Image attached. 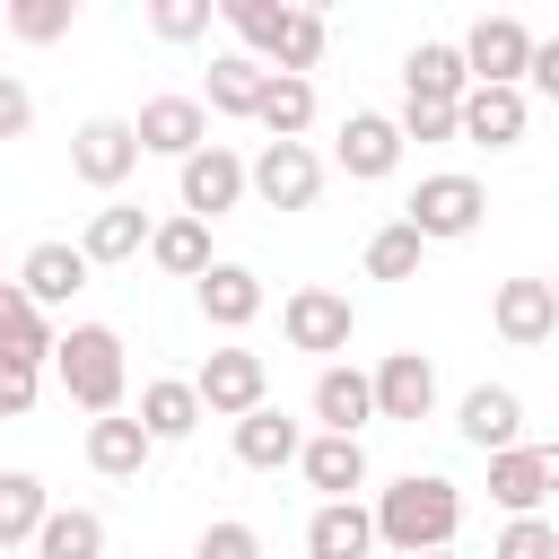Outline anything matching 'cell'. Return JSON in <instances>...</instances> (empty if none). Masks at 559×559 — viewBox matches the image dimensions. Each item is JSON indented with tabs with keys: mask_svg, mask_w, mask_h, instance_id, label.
I'll return each instance as SVG.
<instances>
[{
	"mask_svg": "<svg viewBox=\"0 0 559 559\" xmlns=\"http://www.w3.org/2000/svg\"><path fill=\"white\" fill-rule=\"evenodd\" d=\"M87 245H26V262H17V288L35 297V306H70L79 288H87Z\"/></svg>",
	"mask_w": 559,
	"mask_h": 559,
	"instance_id": "obj_15",
	"label": "cell"
},
{
	"mask_svg": "<svg viewBox=\"0 0 559 559\" xmlns=\"http://www.w3.org/2000/svg\"><path fill=\"white\" fill-rule=\"evenodd\" d=\"M52 507H44V480L35 472H9L0 480V542H44Z\"/></svg>",
	"mask_w": 559,
	"mask_h": 559,
	"instance_id": "obj_31",
	"label": "cell"
},
{
	"mask_svg": "<svg viewBox=\"0 0 559 559\" xmlns=\"http://www.w3.org/2000/svg\"><path fill=\"white\" fill-rule=\"evenodd\" d=\"M245 192H253V166L227 157L218 140H210L201 157H183V218H218V210H236Z\"/></svg>",
	"mask_w": 559,
	"mask_h": 559,
	"instance_id": "obj_10",
	"label": "cell"
},
{
	"mask_svg": "<svg viewBox=\"0 0 559 559\" xmlns=\"http://www.w3.org/2000/svg\"><path fill=\"white\" fill-rule=\"evenodd\" d=\"M148 454H157V437H148V419L131 411H114V419H87V463L105 472V480H140L148 472Z\"/></svg>",
	"mask_w": 559,
	"mask_h": 559,
	"instance_id": "obj_18",
	"label": "cell"
},
{
	"mask_svg": "<svg viewBox=\"0 0 559 559\" xmlns=\"http://www.w3.org/2000/svg\"><path fill=\"white\" fill-rule=\"evenodd\" d=\"M411 140H463V105H402Z\"/></svg>",
	"mask_w": 559,
	"mask_h": 559,
	"instance_id": "obj_39",
	"label": "cell"
},
{
	"mask_svg": "<svg viewBox=\"0 0 559 559\" xmlns=\"http://www.w3.org/2000/svg\"><path fill=\"white\" fill-rule=\"evenodd\" d=\"M376 533H384V550H402V559L454 550V533H463V489H454L445 472H402V480L376 498Z\"/></svg>",
	"mask_w": 559,
	"mask_h": 559,
	"instance_id": "obj_1",
	"label": "cell"
},
{
	"mask_svg": "<svg viewBox=\"0 0 559 559\" xmlns=\"http://www.w3.org/2000/svg\"><path fill=\"white\" fill-rule=\"evenodd\" d=\"M201 411H210V402H201V384H183V376H157V384L140 393V419H148V437H157V445L192 437V428H201Z\"/></svg>",
	"mask_w": 559,
	"mask_h": 559,
	"instance_id": "obj_25",
	"label": "cell"
},
{
	"mask_svg": "<svg viewBox=\"0 0 559 559\" xmlns=\"http://www.w3.org/2000/svg\"><path fill=\"white\" fill-rule=\"evenodd\" d=\"M550 288H559V271H550Z\"/></svg>",
	"mask_w": 559,
	"mask_h": 559,
	"instance_id": "obj_45",
	"label": "cell"
},
{
	"mask_svg": "<svg viewBox=\"0 0 559 559\" xmlns=\"http://www.w3.org/2000/svg\"><path fill=\"white\" fill-rule=\"evenodd\" d=\"M314 419H323V437H358L367 419H384V411H376V376L323 367V376H314Z\"/></svg>",
	"mask_w": 559,
	"mask_h": 559,
	"instance_id": "obj_16",
	"label": "cell"
},
{
	"mask_svg": "<svg viewBox=\"0 0 559 559\" xmlns=\"http://www.w3.org/2000/svg\"><path fill=\"white\" fill-rule=\"evenodd\" d=\"M35 559H105V515H87V507H52Z\"/></svg>",
	"mask_w": 559,
	"mask_h": 559,
	"instance_id": "obj_32",
	"label": "cell"
},
{
	"mask_svg": "<svg viewBox=\"0 0 559 559\" xmlns=\"http://www.w3.org/2000/svg\"><path fill=\"white\" fill-rule=\"evenodd\" d=\"M463 437H472L480 454H515V437H524V402H515L507 384H472V393H463Z\"/></svg>",
	"mask_w": 559,
	"mask_h": 559,
	"instance_id": "obj_22",
	"label": "cell"
},
{
	"mask_svg": "<svg viewBox=\"0 0 559 559\" xmlns=\"http://www.w3.org/2000/svg\"><path fill=\"white\" fill-rule=\"evenodd\" d=\"M533 87H542V96H550V105H559V35H550V44H542V52H533Z\"/></svg>",
	"mask_w": 559,
	"mask_h": 559,
	"instance_id": "obj_42",
	"label": "cell"
},
{
	"mask_svg": "<svg viewBox=\"0 0 559 559\" xmlns=\"http://www.w3.org/2000/svg\"><path fill=\"white\" fill-rule=\"evenodd\" d=\"M428 559H454V550H428Z\"/></svg>",
	"mask_w": 559,
	"mask_h": 559,
	"instance_id": "obj_44",
	"label": "cell"
},
{
	"mask_svg": "<svg viewBox=\"0 0 559 559\" xmlns=\"http://www.w3.org/2000/svg\"><path fill=\"white\" fill-rule=\"evenodd\" d=\"M306 445H314V437H306L288 411H271V402H262L253 419H236V463H245V472H280V463H306Z\"/></svg>",
	"mask_w": 559,
	"mask_h": 559,
	"instance_id": "obj_17",
	"label": "cell"
},
{
	"mask_svg": "<svg viewBox=\"0 0 559 559\" xmlns=\"http://www.w3.org/2000/svg\"><path fill=\"white\" fill-rule=\"evenodd\" d=\"M0 332H9V358H35V367H44V358H61V341H52V323H44V306H35L26 288H9V297H0Z\"/></svg>",
	"mask_w": 559,
	"mask_h": 559,
	"instance_id": "obj_30",
	"label": "cell"
},
{
	"mask_svg": "<svg viewBox=\"0 0 559 559\" xmlns=\"http://www.w3.org/2000/svg\"><path fill=\"white\" fill-rule=\"evenodd\" d=\"M402 87H411V105H463V96H472L463 44H411V52H402Z\"/></svg>",
	"mask_w": 559,
	"mask_h": 559,
	"instance_id": "obj_13",
	"label": "cell"
},
{
	"mask_svg": "<svg viewBox=\"0 0 559 559\" xmlns=\"http://www.w3.org/2000/svg\"><path fill=\"white\" fill-rule=\"evenodd\" d=\"M253 192H262V210H314V192H323V157H314L306 140H262V157H253Z\"/></svg>",
	"mask_w": 559,
	"mask_h": 559,
	"instance_id": "obj_7",
	"label": "cell"
},
{
	"mask_svg": "<svg viewBox=\"0 0 559 559\" xmlns=\"http://www.w3.org/2000/svg\"><path fill=\"white\" fill-rule=\"evenodd\" d=\"M489 559H559V524H542V515H507V533H498Z\"/></svg>",
	"mask_w": 559,
	"mask_h": 559,
	"instance_id": "obj_35",
	"label": "cell"
},
{
	"mask_svg": "<svg viewBox=\"0 0 559 559\" xmlns=\"http://www.w3.org/2000/svg\"><path fill=\"white\" fill-rule=\"evenodd\" d=\"M376 411H384V419H428V411H437V367H428L419 349H393V358L376 367Z\"/></svg>",
	"mask_w": 559,
	"mask_h": 559,
	"instance_id": "obj_19",
	"label": "cell"
},
{
	"mask_svg": "<svg viewBox=\"0 0 559 559\" xmlns=\"http://www.w3.org/2000/svg\"><path fill=\"white\" fill-rule=\"evenodd\" d=\"M402 140H411V131H402L393 114H349L332 157H341V175H349V183H384V175L402 166Z\"/></svg>",
	"mask_w": 559,
	"mask_h": 559,
	"instance_id": "obj_9",
	"label": "cell"
},
{
	"mask_svg": "<svg viewBox=\"0 0 559 559\" xmlns=\"http://www.w3.org/2000/svg\"><path fill=\"white\" fill-rule=\"evenodd\" d=\"M533 35H524V17H480L472 35H463V61H472V87H515V79H533Z\"/></svg>",
	"mask_w": 559,
	"mask_h": 559,
	"instance_id": "obj_6",
	"label": "cell"
},
{
	"mask_svg": "<svg viewBox=\"0 0 559 559\" xmlns=\"http://www.w3.org/2000/svg\"><path fill=\"white\" fill-rule=\"evenodd\" d=\"M489 314H498V341H515V349H542V341L559 332V288H550V280H507Z\"/></svg>",
	"mask_w": 559,
	"mask_h": 559,
	"instance_id": "obj_14",
	"label": "cell"
},
{
	"mask_svg": "<svg viewBox=\"0 0 559 559\" xmlns=\"http://www.w3.org/2000/svg\"><path fill=\"white\" fill-rule=\"evenodd\" d=\"M262 96H271V70L253 52H218L210 61V114H262Z\"/></svg>",
	"mask_w": 559,
	"mask_h": 559,
	"instance_id": "obj_28",
	"label": "cell"
},
{
	"mask_svg": "<svg viewBox=\"0 0 559 559\" xmlns=\"http://www.w3.org/2000/svg\"><path fill=\"white\" fill-rule=\"evenodd\" d=\"M297 472H306V480L323 489V507H332V498H349V489H367V445H358V437H314Z\"/></svg>",
	"mask_w": 559,
	"mask_h": 559,
	"instance_id": "obj_26",
	"label": "cell"
},
{
	"mask_svg": "<svg viewBox=\"0 0 559 559\" xmlns=\"http://www.w3.org/2000/svg\"><path fill=\"white\" fill-rule=\"evenodd\" d=\"M140 157H148V148H140V122L96 114V122H79V131H70V175H79V183H96V192H114Z\"/></svg>",
	"mask_w": 559,
	"mask_h": 559,
	"instance_id": "obj_5",
	"label": "cell"
},
{
	"mask_svg": "<svg viewBox=\"0 0 559 559\" xmlns=\"http://www.w3.org/2000/svg\"><path fill=\"white\" fill-rule=\"evenodd\" d=\"M26 122H35V96H26V87H17V79H9V87H0V131H9V140H17V131H26Z\"/></svg>",
	"mask_w": 559,
	"mask_h": 559,
	"instance_id": "obj_41",
	"label": "cell"
},
{
	"mask_svg": "<svg viewBox=\"0 0 559 559\" xmlns=\"http://www.w3.org/2000/svg\"><path fill=\"white\" fill-rule=\"evenodd\" d=\"M35 384H44V367H35V358H9V384H0V411H9V419H26V402H35Z\"/></svg>",
	"mask_w": 559,
	"mask_h": 559,
	"instance_id": "obj_40",
	"label": "cell"
},
{
	"mask_svg": "<svg viewBox=\"0 0 559 559\" xmlns=\"http://www.w3.org/2000/svg\"><path fill=\"white\" fill-rule=\"evenodd\" d=\"M480 210H489V192H480L472 175H428V183L411 192V210H402V218H411L428 245H445V236H472V227H480Z\"/></svg>",
	"mask_w": 559,
	"mask_h": 559,
	"instance_id": "obj_8",
	"label": "cell"
},
{
	"mask_svg": "<svg viewBox=\"0 0 559 559\" xmlns=\"http://www.w3.org/2000/svg\"><path fill=\"white\" fill-rule=\"evenodd\" d=\"M148 26H157L166 44H192V35H210V0H157Z\"/></svg>",
	"mask_w": 559,
	"mask_h": 559,
	"instance_id": "obj_37",
	"label": "cell"
},
{
	"mask_svg": "<svg viewBox=\"0 0 559 559\" xmlns=\"http://www.w3.org/2000/svg\"><path fill=\"white\" fill-rule=\"evenodd\" d=\"M419 245H428V236H419L411 218L376 227V236H367V280H411V271H419Z\"/></svg>",
	"mask_w": 559,
	"mask_h": 559,
	"instance_id": "obj_34",
	"label": "cell"
},
{
	"mask_svg": "<svg viewBox=\"0 0 559 559\" xmlns=\"http://www.w3.org/2000/svg\"><path fill=\"white\" fill-rule=\"evenodd\" d=\"M148 262L201 288V280L218 271V262H210V218H166V227H157V245H148Z\"/></svg>",
	"mask_w": 559,
	"mask_h": 559,
	"instance_id": "obj_29",
	"label": "cell"
},
{
	"mask_svg": "<svg viewBox=\"0 0 559 559\" xmlns=\"http://www.w3.org/2000/svg\"><path fill=\"white\" fill-rule=\"evenodd\" d=\"M253 122H262L271 140H306V122H314V87L271 70V96H262V114H253Z\"/></svg>",
	"mask_w": 559,
	"mask_h": 559,
	"instance_id": "obj_33",
	"label": "cell"
},
{
	"mask_svg": "<svg viewBox=\"0 0 559 559\" xmlns=\"http://www.w3.org/2000/svg\"><path fill=\"white\" fill-rule=\"evenodd\" d=\"M140 148H157V157H201V148H210V105H201V96H148V105H140Z\"/></svg>",
	"mask_w": 559,
	"mask_h": 559,
	"instance_id": "obj_12",
	"label": "cell"
},
{
	"mask_svg": "<svg viewBox=\"0 0 559 559\" xmlns=\"http://www.w3.org/2000/svg\"><path fill=\"white\" fill-rule=\"evenodd\" d=\"M542 472H550V489H559V437H550V445H542Z\"/></svg>",
	"mask_w": 559,
	"mask_h": 559,
	"instance_id": "obj_43",
	"label": "cell"
},
{
	"mask_svg": "<svg viewBox=\"0 0 559 559\" xmlns=\"http://www.w3.org/2000/svg\"><path fill=\"white\" fill-rule=\"evenodd\" d=\"M192 384H201L210 419H253V411L271 402V367H262V349H210Z\"/></svg>",
	"mask_w": 559,
	"mask_h": 559,
	"instance_id": "obj_4",
	"label": "cell"
},
{
	"mask_svg": "<svg viewBox=\"0 0 559 559\" xmlns=\"http://www.w3.org/2000/svg\"><path fill=\"white\" fill-rule=\"evenodd\" d=\"M52 367H61V393H70L79 411H96V419L122 411V332H114V323H70Z\"/></svg>",
	"mask_w": 559,
	"mask_h": 559,
	"instance_id": "obj_3",
	"label": "cell"
},
{
	"mask_svg": "<svg viewBox=\"0 0 559 559\" xmlns=\"http://www.w3.org/2000/svg\"><path fill=\"white\" fill-rule=\"evenodd\" d=\"M79 245H87V262H131L140 245H157V227H148V210H140V201H105V210L87 218V236H79Z\"/></svg>",
	"mask_w": 559,
	"mask_h": 559,
	"instance_id": "obj_23",
	"label": "cell"
},
{
	"mask_svg": "<svg viewBox=\"0 0 559 559\" xmlns=\"http://www.w3.org/2000/svg\"><path fill=\"white\" fill-rule=\"evenodd\" d=\"M9 35H26V44L70 35V0H17V9H9Z\"/></svg>",
	"mask_w": 559,
	"mask_h": 559,
	"instance_id": "obj_36",
	"label": "cell"
},
{
	"mask_svg": "<svg viewBox=\"0 0 559 559\" xmlns=\"http://www.w3.org/2000/svg\"><path fill=\"white\" fill-rule=\"evenodd\" d=\"M192 559H262V533H253V524H236V515H227V524H210V533H201V542H192Z\"/></svg>",
	"mask_w": 559,
	"mask_h": 559,
	"instance_id": "obj_38",
	"label": "cell"
},
{
	"mask_svg": "<svg viewBox=\"0 0 559 559\" xmlns=\"http://www.w3.org/2000/svg\"><path fill=\"white\" fill-rule=\"evenodd\" d=\"M201 314H210L218 332H245V323L262 314V271H245V262H218V271L201 280Z\"/></svg>",
	"mask_w": 559,
	"mask_h": 559,
	"instance_id": "obj_24",
	"label": "cell"
},
{
	"mask_svg": "<svg viewBox=\"0 0 559 559\" xmlns=\"http://www.w3.org/2000/svg\"><path fill=\"white\" fill-rule=\"evenodd\" d=\"M524 122H533L524 87H472L463 96V140H480V148H515Z\"/></svg>",
	"mask_w": 559,
	"mask_h": 559,
	"instance_id": "obj_21",
	"label": "cell"
},
{
	"mask_svg": "<svg viewBox=\"0 0 559 559\" xmlns=\"http://www.w3.org/2000/svg\"><path fill=\"white\" fill-rule=\"evenodd\" d=\"M280 332H288V349H349L358 314H349L341 288H297V297L280 306Z\"/></svg>",
	"mask_w": 559,
	"mask_h": 559,
	"instance_id": "obj_11",
	"label": "cell"
},
{
	"mask_svg": "<svg viewBox=\"0 0 559 559\" xmlns=\"http://www.w3.org/2000/svg\"><path fill=\"white\" fill-rule=\"evenodd\" d=\"M384 533H376V515L358 507V498H332V507H314V524H306V559H367Z\"/></svg>",
	"mask_w": 559,
	"mask_h": 559,
	"instance_id": "obj_20",
	"label": "cell"
},
{
	"mask_svg": "<svg viewBox=\"0 0 559 559\" xmlns=\"http://www.w3.org/2000/svg\"><path fill=\"white\" fill-rule=\"evenodd\" d=\"M227 26L253 44V61L262 70H280V79H306L314 61H323V9H288V0H227Z\"/></svg>",
	"mask_w": 559,
	"mask_h": 559,
	"instance_id": "obj_2",
	"label": "cell"
},
{
	"mask_svg": "<svg viewBox=\"0 0 559 559\" xmlns=\"http://www.w3.org/2000/svg\"><path fill=\"white\" fill-rule=\"evenodd\" d=\"M489 498L507 515H533L550 498V472H542V445H515V454H489Z\"/></svg>",
	"mask_w": 559,
	"mask_h": 559,
	"instance_id": "obj_27",
	"label": "cell"
}]
</instances>
